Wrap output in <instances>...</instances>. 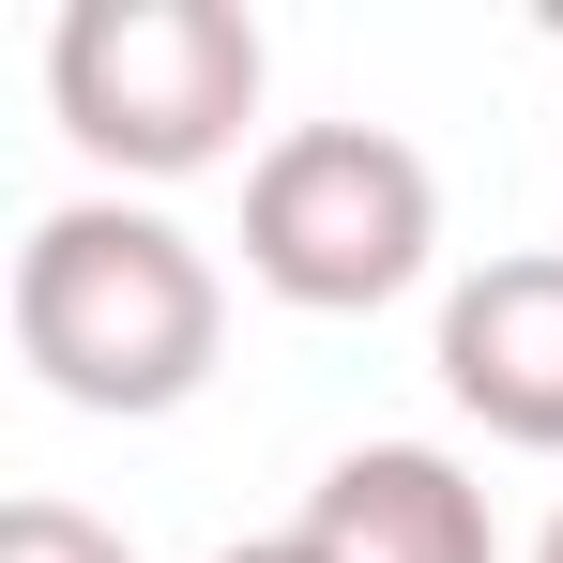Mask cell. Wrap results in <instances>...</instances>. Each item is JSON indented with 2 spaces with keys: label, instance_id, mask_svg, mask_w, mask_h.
I'll return each instance as SVG.
<instances>
[{
  "label": "cell",
  "instance_id": "3957f363",
  "mask_svg": "<svg viewBox=\"0 0 563 563\" xmlns=\"http://www.w3.org/2000/svg\"><path fill=\"white\" fill-rule=\"evenodd\" d=\"M427 244H442V184L380 122H289L275 153L244 168V275L275 305H305V320L396 305L427 275Z\"/></svg>",
  "mask_w": 563,
  "mask_h": 563
},
{
  "label": "cell",
  "instance_id": "277c9868",
  "mask_svg": "<svg viewBox=\"0 0 563 563\" xmlns=\"http://www.w3.org/2000/svg\"><path fill=\"white\" fill-rule=\"evenodd\" d=\"M442 396L487 442L563 457V244H518V260L457 275V305H442Z\"/></svg>",
  "mask_w": 563,
  "mask_h": 563
},
{
  "label": "cell",
  "instance_id": "6da1fadb",
  "mask_svg": "<svg viewBox=\"0 0 563 563\" xmlns=\"http://www.w3.org/2000/svg\"><path fill=\"white\" fill-rule=\"evenodd\" d=\"M15 351L46 396L77 411H184L213 351H229V289L168 213L137 198H62L31 244H15Z\"/></svg>",
  "mask_w": 563,
  "mask_h": 563
},
{
  "label": "cell",
  "instance_id": "52a82bcc",
  "mask_svg": "<svg viewBox=\"0 0 563 563\" xmlns=\"http://www.w3.org/2000/svg\"><path fill=\"white\" fill-rule=\"evenodd\" d=\"M213 563H320L305 533H260V549H213Z\"/></svg>",
  "mask_w": 563,
  "mask_h": 563
},
{
  "label": "cell",
  "instance_id": "ba28073f",
  "mask_svg": "<svg viewBox=\"0 0 563 563\" xmlns=\"http://www.w3.org/2000/svg\"><path fill=\"white\" fill-rule=\"evenodd\" d=\"M533 563H563V518H549V549H533Z\"/></svg>",
  "mask_w": 563,
  "mask_h": 563
},
{
  "label": "cell",
  "instance_id": "8992f818",
  "mask_svg": "<svg viewBox=\"0 0 563 563\" xmlns=\"http://www.w3.org/2000/svg\"><path fill=\"white\" fill-rule=\"evenodd\" d=\"M0 563H137V549L77 503H0Z\"/></svg>",
  "mask_w": 563,
  "mask_h": 563
},
{
  "label": "cell",
  "instance_id": "7a4b0ae2",
  "mask_svg": "<svg viewBox=\"0 0 563 563\" xmlns=\"http://www.w3.org/2000/svg\"><path fill=\"white\" fill-rule=\"evenodd\" d=\"M46 107L92 168L184 184L213 153H244V122H260V15L244 0H62Z\"/></svg>",
  "mask_w": 563,
  "mask_h": 563
},
{
  "label": "cell",
  "instance_id": "5b68a950",
  "mask_svg": "<svg viewBox=\"0 0 563 563\" xmlns=\"http://www.w3.org/2000/svg\"><path fill=\"white\" fill-rule=\"evenodd\" d=\"M289 533H305L320 563H503L487 487H472L442 442H351V457L305 487Z\"/></svg>",
  "mask_w": 563,
  "mask_h": 563
}]
</instances>
